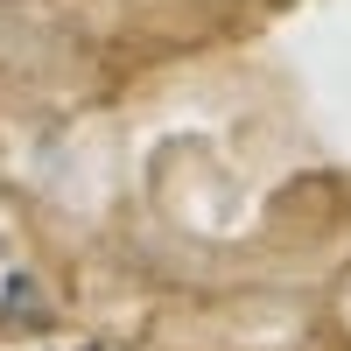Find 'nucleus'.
Masks as SVG:
<instances>
[{
    "label": "nucleus",
    "mask_w": 351,
    "mask_h": 351,
    "mask_svg": "<svg viewBox=\"0 0 351 351\" xmlns=\"http://www.w3.org/2000/svg\"><path fill=\"white\" fill-rule=\"evenodd\" d=\"M0 316H49L43 295H36V274H28L8 246H0Z\"/></svg>",
    "instance_id": "1"
},
{
    "label": "nucleus",
    "mask_w": 351,
    "mask_h": 351,
    "mask_svg": "<svg viewBox=\"0 0 351 351\" xmlns=\"http://www.w3.org/2000/svg\"><path fill=\"white\" fill-rule=\"evenodd\" d=\"M77 351H120V344H77Z\"/></svg>",
    "instance_id": "2"
}]
</instances>
